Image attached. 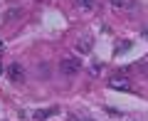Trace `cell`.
I'll return each instance as SVG.
<instances>
[{
	"label": "cell",
	"mask_w": 148,
	"mask_h": 121,
	"mask_svg": "<svg viewBox=\"0 0 148 121\" xmlns=\"http://www.w3.org/2000/svg\"><path fill=\"white\" fill-rule=\"evenodd\" d=\"M59 72H62L64 77H77V74L82 72V59H77V57H64L62 62H59Z\"/></svg>",
	"instance_id": "6da1fadb"
},
{
	"label": "cell",
	"mask_w": 148,
	"mask_h": 121,
	"mask_svg": "<svg viewBox=\"0 0 148 121\" xmlns=\"http://www.w3.org/2000/svg\"><path fill=\"white\" fill-rule=\"evenodd\" d=\"M8 77H10V82H15V84H20V82H25V69H22L20 62H10L5 67Z\"/></svg>",
	"instance_id": "7a4b0ae2"
},
{
	"label": "cell",
	"mask_w": 148,
	"mask_h": 121,
	"mask_svg": "<svg viewBox=\"0 0 148 121\" xmlns=\"http://www.w3.org/2000/svg\"><path fill=\"white\" fill-rule=\"evenodd\" d=\"M3 74H5V64L0 62V77H3Z\"/></svg>",
	"instance_id": "8992f818"
},
{
	"label": "cell",
	"mask_w": 148,
	"mask_h": 121,
	"mask_svg": "<svg viewBox=\"0 0 148 121\" xmlns=\"http://www.w3.org/2000/svg\"><path fill=\"white\" fill-rule=\"evenodd\" d=\"M123 3H126V0H111V5H114V8H123Z\"/></svg>",
	"instance_id": "5b68a950"
},
{
	"label": "cell",
	"mask_w": 148,
	"mask_h": 121,
	"mask_svg": "<svg viewBox=\"0 0 148 121\" xmlns=\"http://www.w3.org/2000/svg\"><path fill=\"white\" fill-rule=\"evenodd\" d=\"M0 47H3V45H0Z\"/></svg>",
	"instance_id": "52a82bcc"
},
{
	"label": "cell",
	"mask_w": 148,
	"mask_h": 121,
	"mask_svg": "<svg viewBox=\"0 0 148 121\" xmlns=\"http://www.w3.org/2000/svg\"><path fill=\"white\" fill-rule=\"evenodd\" d=\"M74 5L82 8V10H91L94 8V0H74Z\"/></svg>",
	"instance_id": "277c9868"
},
{
	"label": "cell",
	"mask_w": 148,
	"mask_h": 121,
	"mask_svg": "<svg viewBox=\"0 0 148 121\" xmlns=\"http://www.w3.org/2000/svg\"><path fill=\"white\" fill-rule=\"evenodd\" d=\"M109 87L111 89H119V91H128L131 89V79L121 77V74H114V77L109 79Z\"/></svg>",
	"instance_id": "3957f363"
}]
</instances>
